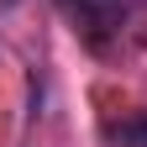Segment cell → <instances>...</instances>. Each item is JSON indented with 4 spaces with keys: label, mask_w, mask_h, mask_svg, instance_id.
<instances>
[{
    "label": "cell",
    "mask_w": 147,
    "mask_h": 147,
    "mask_svg": "<svg viewBox=\"0 0 147 147\" xmlns=\"http://www.w3.org/2000/svg\"><path fill=\"white\" fill-rule=\"evenodd\" d=\"M63 11L79 21L84 37H95V42H105V37L121 32V21H126V5H121V0H63Z\"/></svg>",
    "instance_id": "obj_1"
},
{
    "label": "cell",
    "mask_w": 147,
    "mask_h": 147,
    "mask_svg": "<svg viewBox=\"0 0 147 147\" xmlns=\"http://www.w3.org/2000/svg\"><path fill=\"white\" fill-rule=\"evenodd\" d=\"M105 142H110V147H147V116L110 121V126H105Z\"/></svg>",
    "instance_id": "obj_2"
}]
</instances>
